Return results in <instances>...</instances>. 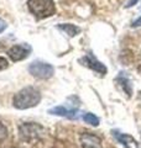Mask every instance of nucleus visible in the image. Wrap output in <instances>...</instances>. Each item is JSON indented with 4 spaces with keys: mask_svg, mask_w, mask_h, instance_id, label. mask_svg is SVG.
Masks as SVG:
<instances>
[{
    "mask_svg": "<svg viewBox=\"0 0 141 148\" xmlns=\"http://www.w3.org/2000/svg\"><path fill=\"white\" fill-rule=\"evenodd\" d=\"M8 66H9V63L6 61V58L0 57V71H4V69H6Z\"/></svg>",
    "mask_w": 141,
    "mask_h": 148,
    "instance_id": "f8f14e48",
    "label": "nucleus"
},
{
    "mask_svg": "<svg viewBox=\"0 0 141 148\" xmlns=\"http://www.w3.org/2000/svg\"><path fill=\"white\" fill-rule=\"evenodd\" d=\"M82 62H84L87 67L92 68L93 71H95L98 73H100V74H105L106 73V68H105L104 64H102L99 61H97V59L94 57H92L91 54H87L86 57L82 59Z\"/></svg>",
    "mask_w": 141,
    "mask_h": 148,
    "instance_id": "423d86ee",
    "label": "nucleus"
},
{
    "mask_svg": "<svg viewBox=\"0 0 141 148\" xmlns=\"http://www.w3.org/2000/svg\"><path fill=\"white\" fill-rule=\"evenodd\" d=\"M31 48L29 46H22V45H16L12 46V47L8 51V54L14 62H19L25 59L27 56H29Z\"/></svg>",
    "mask_w": 141,
    "mask_h": 148,
    "instance_id": "20e7f679",
    "label": "nucleus"
},
{
    "mask_svg": "<svg viewBox=\"0 0 141 148\" xmlns=\"http://www.w3.org/2000/svg\"><path fill=\"white\" fill-rule=\"evenodd\" d=\"M138 1H139V0H130V1L125 5V8H131V6H134L135 4H138Z\"/></svg>",
    "mask_w": 141,
    "mask_h": 148,
    "instance_id": "4468645a",
    "label": "nucleus"
},
{
    "mask_svg": "<svg viewBox=\"0 0 141 148\" xmlns=\"http://www.w3.org/2000/svg\"><path fill=\"white\" fill-rule=\"evenodd\" d=\"M58 27H59V29L62 30L63 32H66V35H68L69 37L76 36L78 32H79V29H78L77 26L70 25V24H59Z\"/></svg>",
    "mask_w": 141,
    "mask_h": 148,
    "instance_id": "1a4fd4ad",
    "label": "nucleus"
},
{
    "mask_svg": "<svg viewBox=\"0 0 141 148\" xmlns=\"http://www.w3.org/2000/svg\"><path fill=\"white\" fill-rule=\"evenodd\" d=\"M83 120L86 121V123H89V125H92V126H98V125H99V119H98L95 115L91 114V112L84 115Z\"/></svg>",
    "mask_w": 141,
    "mask_h": 148,
    "instance_id": "9d476101",
    "label": "nucleus"
},
{
    "mask_svg": "<svg viewBox=\"0 0 141 148\" xmlns=\"http://www.w3.org/2000/svg\"><path fill=\"white\" fill-rule=\"evenodd\" d=\"M41 101V94L40 91L32 86H26L17 92L14 98V106L19 110L30 109L34 106L39 105Z\"/></svg>",
    "mask_w": 141,
    "mask_h": 148,
    "instance_id": "f257e3e1",
    "label": "nucleus"
},
{
    "mask_svg": "<svg viewBox=\"0 0 141 148\" xmlns=\"http://www.w3.org/2000/svg\"><path fill=\"white\" fill-rule=\"evenodd\" d=\"M114 136L120 141V143H123V145H126V143H128V140H133L130 136H128V135H120L119 132H114Z\"/></svg>",
    "mask_w": 141,
    "mask_h": 148,
    "instance_id": "9b49d317",
    "label": "nucleus"
},
{
    "mask_svg": "<svg viewBox=\"0 0 141 148\" xmlns=\"http://www.w3.org/2000/svg\"><path fill=\"white\" fill-rule=\"evenodd\" d=\"M27 6L29 10L39 18L52 16L56 12L53 0H27Z\"/></svg>",
    "mask_w": 141,
    "mask_h": 148,
    "instance_id": "f03ea898",
    "label": "nucleus"
},
{
    "mask_svg": "<svg viewBox=\"0 0 141 148\" xmlns=\"http://www.w3.org/2000/svg\"><path fill=\"white\" fill-rule=\"evenodd\" d=\"M81 143L83 148H102L100 138L92 133H83L81 136Z\"/></svg>",
    "mask_w": 141,
    "mask_h": 148,
    "instance_id": "39448f33",
    "label": "nucleus"
},
{
    "mask_svg": "<svg viewBox=\"0 0 141 148\" xmlns=\"http://www.w3.org/2000/svg\"><path fill=\"white\" fill-rule=\"evenodd\" d=\"M29 72L36 78H40V79H48L53 75L55 69L53 67L48 63L45 62H34L30 64L29 67Z\"/></svg>",
    "mask_w": 141,
    "mask_h": 148,
    "instance_id": "7ed1b4c3",
    "label": "nucleus"
},
{
    "mask_svg": "<svg viewBox=\"0 0 141 148\" xmlns=\"http://www.w3.org/2000/svg\"><path fill=\"white\" fill-rule=\"evenodd\" d=\"M140 95H141V91H140Z\"/></svg>",
    "mask_w": 141,
    "mask_h": 148,
    "instance_id": "dca6fc26",
    "label": "nucleus"
},
{
    "mask_svg": "<svg viewBox=\"0 0 141 148\" xmlns=\"http://www.w3.org/2000/svg\"><path fill=\"white\" fill-rule=\"evenodd\" d=\"M37 128H40L39 125H34V123H26L20 126V133L22 137L25 138H30V137H36L37 136Z\"/></svg>",
    "mask_w": 141,
    "mask_h": 148,
    "instance_id": "6e6552de",
    "label": "nucleus"
},
{
    "mask_svg": "<svg viewBox=\"0 0 141 148\" xmlns=\"http://www.w3.org/2000/svg\"><path fill=\"white\" fill-rule=\"evenodd\" d=\"M6 27H8V24H6V22L4 21V20H1V18H0V34L5 31Z\"/></svg>",
    "mask_w": 141,
    "mask_h": 148,
    "instance_id": "ddd939ff",
    "label": "nucleus"
},
{
    "mask_svg": "<svg viewBox=\"0 0 141 148\" xmlns=\"http://www.w3.org/2000/svg\"><path fill=\"white\" fill-rule=\"evenodd\" d=\"M50 114L52 115H58V116H63V117H68V119H73L77 116V110L74 109H68L64 106H57V108H52L48 110Z\"/></svg>",
    "mask_w": 141,
    "mask_h": 148,
    "instance_id": "0eeeda50",
    "label": "nucleus"
},
{
    "mask_svg": "<svg viewBox=\"0 0 141 148\" xmlns=\"http://www.w3.org/2000/svg\"><path fill=\"white\" fill-rule=\"evenodd\" d=\"M141 26V17H139L136 21H134V24H133V27H139Z\"/></svg>",
    "mask_w": 141,
    "mask_h": 148,
    "instance_id": "2eb2a0df",
    "label": "nucleus"
}]
</instances>
